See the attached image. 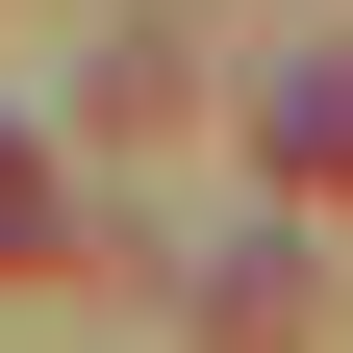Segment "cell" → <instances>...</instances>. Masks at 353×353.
Returning a JSON list of instances; mask_svg holds the SVG:
<instances>
[{"instance_id":"obj_1","label":"cell","mask_w":353,"mask_h":353,"mask_svg":"<svg viewBox=\"0 0 353 353\" xmlns=\"http://www.w3.org/2000/svg\"><path fill=\"white\" fill-rule=\"evenodd\" d=\"M0 228H26V152H0Z\"/></svg>"}]
</instances>
